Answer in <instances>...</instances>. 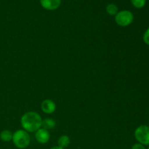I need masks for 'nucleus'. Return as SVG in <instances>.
Returning <instances> with one entry per match:
<instances>
[{
	"label": "nucleus",
	"instance_id": "1",
	"mask_svg": "<svg viewBox=\"0 0 149 149\" xmlns=\"http://www.w3.org/2000/svg\"><path fill=\"white\" fill-rule=\"evenodd\" d=\"M42 119L40 115L34 111L24 113L20 119L22 127L28 132H33L42 127Z\"/></svg>",
	"mask_w": 149,
	"mask_h": 149
},
{
	"label": "nucleus",
	"instance_id": "2",
	"mask_svg": "<svg viewBox=\"0 0 149 149\" xmlns=\"http://www.w3.org/2000/svg\"><path fill=\"white\" fill-rule=\"evenodd\" d=\"M13 142L18 148H26L29 146L31 138L28 132L24 130H18L13 134Z\"/></svg>",
	"mask_w": 149,
	"mask_h": 149
},
{
	"label": "nucleus",
	"instance_id": "3",
	"mask_svg": "<svg viewBox=\"0 0 149 149\" xmlns=\"http://www.w3.org/2000/svg\"><path fill=\"white\" fill-rule=\"evenodd\" d=\"M134 15L130 10H122L115 15V21L122 27L128 26L132 23Z\"/></svg>",
	"mask_w": 149,
	"mask_h": 149
},
{
	"label": "nucleus",
	"instance_id": "4",
	"mask_svg": "<svg viewBox=\"0 0 149 149\" xmlns=\"http://www.w3.org/2000/svg\"><path fill=\"white\" fill-rule=\"evenodd\" d=\"M135 138L138 143L143 146L149 145V127L146 125L139 126L135 131Z\"/></svg>",
	"mask_w": 149,
	"mask_h": 149
},
{
	"label": "nucleus",
	"instance_id": "5",
	"mask_svg": "<svg viewBox=\"0 0 149 149\" xmlns=\"http://www.w3.org/2000/svg\"><path fill=\"white\" fill-rule=\"evenodd\" d=\"M35 138L39 143L45 144L49 141L50 138V134L49 131L44 128H40L36 131L35 133Z\"/></svg>",
	"mask_w": 149,
	"mask_h": 149
},
{
	"label": "nucleus",
	"instance_id": "6",
	"mask_svg": "<svg viewBox=\"0 0 149 149\" xmlns=\"http://www.w3.org/2000/svg\"><path fill=\"white\" fill-rule=\"evenodd\" d=\"M40 4L45 10L52 11L61 6V0H40Z\"/></svg>",
	"mask_w": 149,
	"mask_h": 149
},
{
	"label": "nucleus",
	"instance_id": "7",
	"mask_svg": "<svg viewBox=\"0 0 149 149\" xmlns=\"http://www.w3.org/2000/svg\"><path fill=\"white\" fill-rule=\"evenodd\" d=\"M41 108L44 113L51 114L55 112V109H56V105H55V102L52 101V100L46 99V100H43V102L42 103Z\"/></svg>",
	"mask_w": 149,
	"mask_h": 149
},
{
	"label": "nucleus",
	"instance_id": "8",
	"mask_svg": "<svg viewBox=\"0 0 149 149\" xmlns=\"http://www.w3.org/2000/svg\"><path fill=\"white\" fill-rule=\"evenodd\" d=\"M55 125H56L55 121L54 119H50V118H47V119H45L44 120H42V127L47 130L54 129L55 127Z\"/></svg>",
	"mask_w": 149,
	"mask_h": 149
},
{
	"label": "nucleus",
	"instance_id": "9",
	"mask_svg": "<svg viewBox=\"0 0 149 149\" xmlns=\"http://www.w3.org/2000/svg\"><path fill=\"white\" fill-rule=\"evenodd\" d=\"M70 142L71 141H70L69 137L65 135H62V136L60 137L58 141V146L63 148H65L70 145Z\"/></svg>",
	"mask_w": 149,
	"mask_h": 149
},
{
	"label": "nucleus",
	"instance_id": "10",
	"mask_svg": "<svg viewBox=\"0 0 149 149\" xmlns=\"http://www.w3.org/2000/svg\"><path fill=\"white\" fill-rule=\"evenodd\" d=\"M0 139L4 142H9V141L13 140V133L11 131L7 130H3L0 132Z\"/></svg>",
	"mask_w": 149,
	"mask_h": 149
},
{
	"label": "nucleus",
	"instance_id": "11",
	"mask_svg": "<svg viewBox=\"0 0 149 149\" xmlns=\"http://www.w3.org/2000/svg\"><path fill=\"white\" fill-rule=\"evenodd\" d=\"M106 12L110 15H116L119 13V9L116 4L111 3V4H108L107 7H106Z\"/></svg>",
	"mask_w": 149,
	"mask_h": 149
},
{
	"label": "nucleus",
	"instance_id": "12",
	"mask_svg": "<svg viewBox=\"0 0 149 149\" xmlns=\"http://www.w3.org/2000/svg\"><path fill=\"white\" fill-rule=\"evenodd\" d=\"M132 5L138 9H141L145 7L146 4V0H130Z\"/></svg>",
	"mask_w": 149,
	"mask_h": 149
},
{
	"label": "nucleus",
	"instance_id": "13",
	"mask_svg": "<svg viewBox=\"0 0 149 149\" xmlns=\"http://www.w3.org/2000/svg\"><path fill=\"white\" fill-rule=\"evenodd\" d=\"M143 41L146 45H149V28L143 34Z\"/></svg>",
	"mask_w": 149,
	"mask_h": 149
},
{
	"label": "nucleus",
	"instance_id": "14",
	"mask_svg": "<svg viewBox=\"0 0 149 149\" xmlns=\"http://www.w3.org/2000/svg\"><path fill=\"white\" fill-rule=\"evenodd\" d=\"M131 149H146V148L143 145H142V144L138 143L134 144L132 146V148H131Z\"/></svg>",
	"mask_w": 149,
	"mask_h": 149
},
{
	"label": "nucleus",
	"instance_id": "15",
	"mask_svg": "<svg viewBox=\"0 0 149 149\" xmlns=\"http://www.w3.org/2000/svg\"><path fill=\"white\" fill-rule=\"evenodd\" d=\"M50 149H65V148H61V147H59V146H54V147H52V148H51Z\"/></svg>",
	"mask_w": 149,
	"mask_h": 149
},
{
	"label": "nucleus",
	"instance_id": "16",
	"mask_svg": "<svg viewBox=\"0 0 149 149\" xmlns=\"http://www.w3.org/2000/svg\"><path fill=\"white\" fill-rule=\"evenodd\" d=\"M148 149H149V147H148Z\"/></svg>",
	"mask_w": 149,
	"mask_h": 149
}]
</instances>
